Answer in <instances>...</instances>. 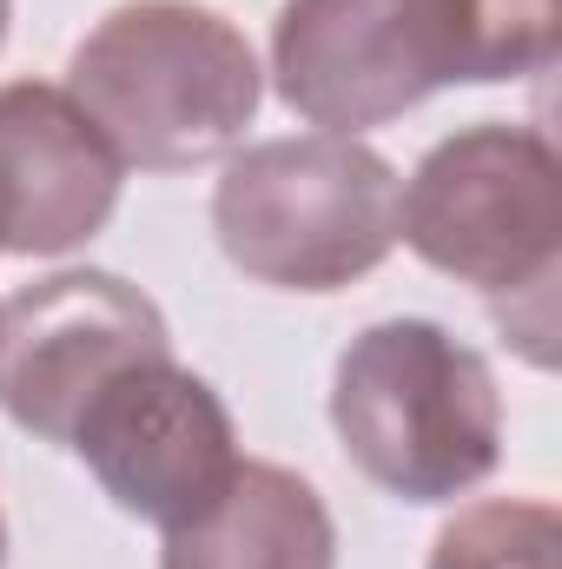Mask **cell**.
Instances as JSON below:
<instances>
[{
  "label": "cell",
  "instance_id": "6da1fadb",
  "mask_svg": "<svg viewBox=\"0 0 562 569\" xmlns=\"http://www.w3.org/2000/svg\"><path fill=\"white\" fill-rule=\"evenodd\" d=\"M562 0H284L272 87L324 133H371L443 87H496L556 67Z\"/></svg>",
  "mask_w": 562,
  "mask_h": 569
},
{
  "label": "cell",
  "instance_id": "7a4b0ae2",
  "mask_svg": "<svg viewBox=\"0 0 562 569\" xmlns=\"http://www.w3.org/2000/svg\"><path fill=\"white\" fill-rule=\"evenodd\" d=\"M398 239L430 272L483 291L530 365H556L562 159L536 127L476 120L436 140L404 186Z\"/></svg>",
  "mask_w": 562,
  "mask_h": 569
},
{
  "label": "cell",
  "instance_id": "3957f363",
  "mask_svg": "<svg viewBox=\"0 0 562 569\" xmlns=\"http://www.w3.org/2000/svg\"><path fill=\"white\" fill-rule=\"evenodd\" d=\"M67 93L140 172H192L245 140L265 100L252 40L199 0H127L67 60Z\"/></svg>",
  "mask_w": 562,
  "mask_h": 569
},
{
  "label": "cell",
  "instance_id": "277c9868",
  "mask_svg": "<svg viewBox=\"0 0 562 569\" xmlns=\"http://www.w3.org/2000/svg\"><path fill=\"white\" fill-rule=\"evenodd\" d=\"M344 457L398 503H456L503 463V391L436 318L364 325L331 371Z\"/></svg>",
  "mask_w": 562,
  "mask_h": 569
},
{
  "label": "cell",
  "instance_id": "5b68a950",
  "mask_svg": "<svg viewBox=\"0 0 562 569\" xmlns=\"http://www.w3.org/2000/svg\"><path fill=\"white\" fill-rule=\"evenodd\" d=\"M404 179L384 152L344 133L259 140L212 186L219 252L279 291H344L398 252Z\"/></svg>",
  "mask_w": 562,
  "mask_h": 569
},
{
  "label": "cell",
  "instance_id": "8992f818",
  "mask_svg": "<svg viewBox=\"0 0 562 569\" xmlns=\"http://www.w3.org/2000/svg\"><path fill=\"white\" fill-rule=\"evenodd\" d=\"M67 450L127 517L152 530L199 523L245 463L225 398L199 371L172 365V351L113 371L73 418Z\"/></svg>",
  "mask_w": 562,
  "mask_h": 569
},
{
  "label": "cell",
  "instance_id": "52a82bcc",
  "mask_svg": "<svg viewBox=\"0 0 562 569\" xmlns=\"http://www.w3.org/2000/svg\"><path fill=\"white\" fill-rule=\"evenodd\" d=\"M165 351V311L120 272L73 266L33 279L0 305V411L40 443H67L73 418L113 371Z\"/></svg>",
  "mask_w": 562,
  "mask_h": 569
},
{
  "label": "cell",
  "instance_id": "ba28073f",
  "mask_svg": "<svg viewBox=\"0 0 562 569\" xmlns=\"http://www.w3.org/2000/svg\"><path fill=\"white\" fill-rule=\"evenodd\" d=\"M127 186V159L80 113L67 87H0V252L67 259L107 232Z\"/></svg>",
  "mask_w": 562,
  "mask_h": 569
},
{
  "label": "cell",
  "instance_id": "9c48e42d",
  "mask_svg": "<svg viewBox=\"0 0 562 569\" xmlns=\"http://www.w3.org/2000/svg\"><path fill=\"white\" fill-rule=\"evenodd\" d=\"M159 569H338V523L298 470L245 457L199 523L165 530Z\"/></svg>",
  "mask_w": 562,
  "mask_h": 569
},
{
  "label": "cell",
  "instance_id": "30bf717a",
  "mask_svg": "<svg viewBox=\"0 0 562 569\" xmlns=\"http://www.w3.org/2000/svg\"><path fill=\"white\" fill-rule=\"evenodd\" d=\"M423 569H562V517L536 497L463 503L430 537Z\"/></svg>",
  "mask_w": 562,
  "mask_h": 569
},
{
  "label": "cell",
  "instance_id": "8fae6325",
  "mask_svg": "<svg viewBox=\"0 0 562 569\" xmlns=\"http://www.w3.org/2000/svg\"><path fill=\"white\" fill-rule=\"evenodd\" d=\"M7 20H13V0H0V47H7Z\"/></svg>",
  "mask_w": 562,
  "mask_h": 569
},
{
  "label": "cell",
  "instance_id": "7c38bea8",
  "mask_svg": "<svg viewBox=\"0 0 562 569\" xmlns=\"http://www.w3.org/2000/svg\"><path fill=\"white\" fill-rule=\"evenodd\" d=\"M0 569H7V517H0Z\"/></svg>",
  "mask_w": 562,
  "mask_h": 569
}]
</instances>
